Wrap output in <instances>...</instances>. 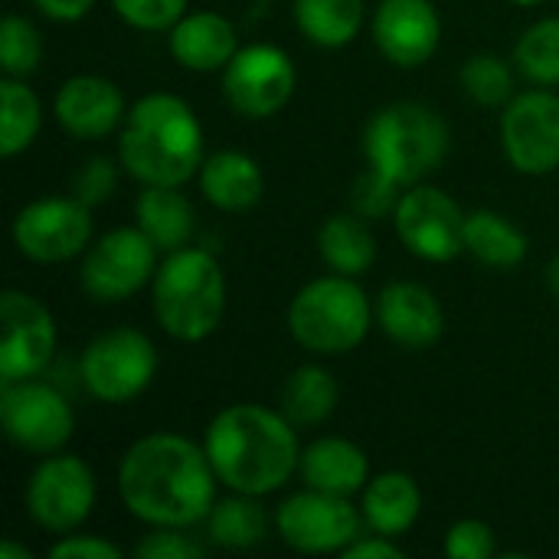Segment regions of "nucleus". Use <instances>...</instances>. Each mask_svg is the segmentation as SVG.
<instances>
[{
	"label": "nucleus",
	"instance_id": "1",
	"mask_svg": "<svg viewBox=\"0 0 559 559\" xmlns=\"http://www.w3.org/2000/svg\"><path fill=\"white\" fill-rule=\"evenodd\" d=\"M216 472L203 445L154 432L138 439L118 465V495L138 521L151 527H193L216 504Z\"/></svg>",
	"mask_w": 559,
	"mask_h": 559
},
{
	"label": "nucleus",
	"instance_id": "2",
	"mask_svg": "<svg viewBox=\"0 0 559 559\" xmlns=\"http://www.w3.org/2000/svg\"><path fill=\"white\" fill-rule=\"evenodd\" d=\"M285 413L259 403H236L206 426L203 449L216 478L242 495L278 491L301 462V445Z\"/></svg>",
	"mask_w": 559,
	"mask_h": 559
},
{
	"label": "nucleus",
	"instance_id": "3",
	"mask_svg": "<svg viewBox=\"0 0 559 559\" xmlns=\"http://www.w3.org/2000/svg\"><path fill=\"white\" fill-rule=\"evenodd\" d=\"M118 157L144 187H183L206 160L200 118L183 98L151 92L128 111L118 138Z\"/></svg>",
	"mask_w": 559,
	"mask_h": 559
},
{
	"label": "nucleus",
	"instance_id": "4",
	"mask_svg": "<svg viewBox=\"0 0 559 559\" xmlns=\"http://www.w3.org/2000/svg\"><path fill=\"white\" fill-rule=\"evenodd\" d=\"M154 318L174 341H206L226 314V275L213 252L183 246L167 252L151 282Z\"/></svg>",
	"mask_w": 559,
	"mask_h": 559
},
{
	"label": "nucleus",
	"instance_id": "5",
	"mask_svg": "<svg viewBox=\"0 0 559 559\" xmlns=\"http://www.w3.org/2000/svg\"><path fill=\"white\" fill-rule=\"evenodd\" d=\"M364 154L370 167L400 187L423 183L449 154V128L429 105L393 102L380 108L364 131Z\"/></svg>",
	"mask_w": 559,
	"mask_h": 559
},
{
	"label": "nucleus",
	"instance_id": "6",
	"mask_svg": "<svg viewBox=\"0 0 559 559\" xmlns=\"http://www.w3.org/2000/svg\"><path fill=\"white\" fill-rule=\"evenodd\" d=\"M373 305L350 275H324L308 282L288 305L292 337L324 357L350 354L373 324Z\"/></svg>",
	"mask_w": 559,
	"mask_h": 559
},
{
	"label": "nucleus",
	"instance_id": "7",
	"mask_svg": "<svg viewBox=\"0 0 559 559\" xmlns=\"http://www.w3.org/2000/svg\"><path fill=\"white\" fill-rule=\"evenodd\" d=\"M157 347L138 328H111L98 334L79 360V377L98 403H131L157 377Z\"/></svg>",
	"mask_w": 559,
	"mask_h": 559
},
{
	"label": "nucleus",
	"instance_id": "8",
	"mask_svg": "<svg viewBox=\"0 0 559 559\" xmlns=\"http://www.w3.org/2000/svg\"><path fill=\"white\" fill-rule=\"evenodd\" d=\"M157 246L144 236L141 226H118L88 246L79 282L92 301L118 305L138 295L157 272Z\"/></svg>",
	"mask_w": 559,
	"mask_h": 559
},
{
	"label": "nucleus",
	"instance_id": "9",
	"mask_svg": "<svg viewBox=\"0 0 559 559\" xmlns=\"http://www.w3.org/2000/svg\"><path fill=\"white\" fill-rule=\"evenodd\" d=\"M364 511L350 498L314 488L275 508V531L298 554H344L364 534Z\"/></svg>",
	"mask_w": 559,
	"mask_h": 559
},
{
	"label": "nucleus",
	"instance_id": "10",
	"mask_svg": "<svg viewBox=\"0 0 559 559\" xmlns=\"http://www.w3.org/2000/svg\"><path fill=\"white\" fill-rule=\"evenodd\" d=\"M0 419H3L7 439L29 455H52L75 432L72 403L56 386L36 377L3 383Z\"/></svg>",
	"mask_w": 559,
	"mask_h": 559
},
{
	"label": "nucleus",
	"instance_id": "11",
	"mask_svg": "<svg viewBox=\"0 0 559 559\" xmlns=\"http://www.w3.org/2000/svg\"><path fill=\"white\" fill-rule=\"evenodd\" d=\"M95 508V475L79 455H46L26 481V514L49 534L79 531Z\"/></svg>",
	"mask_w": 559,
	"mask_h": 559
},
{
	"label": "nucleus",
	"instance_id": "12",
	"mask_svg": "<svg viewBox=\"0 0 559 559\" xmlns=\"http://www.w3.org/2000/svg\"><path fill=\"white\" fill-rule=\"evenodd\" d=\"M295 62L282 46L252 43L239 46V52L223 69V95L229 108L242 118H272L295 95Z\"/></svg>",
	"mask_w": 559,
	"mask_h": 559
},
{
	"label": "nucleus",
	"instance_id": "13",
	"mask_svg": "<svg viewBox=\"0 0 559 559\" xmlns=\"http://www.w3.org/2000/svg\"><path fill=\"white\" fill-rule=\"evenodd\" d=\"M400 242L426 262H452L465 252L468 213L439 187L413 183L393 210Z\"/></svg>",
	"mask_w": 559,
	"mask_h": 559
},
{
	"label": "nucleus",
	"instance_id": "14",
	"mask_svg": "<svg viewBox=\"0 0 559 559\" xmlns=\"http://www.w3.org/2000/svg\"><path fill=\"white\" fill-rule=\"evenodd\" d=\"M92 242V206L75 197H43L13 219V246L39 265L69 262Z\"/></svg>",
	"mask_w": 559,
	"mask_h": 559
},
{
	"label": "nucleus",
	"instance_id": "15",
	"mask_svg": "<svg viewBox=\"0 0 559 559\" xmlns=\"http://www.w3.org/2000/svg\"><path fill=\"white\" fill-rule=\"evenodd\" d=\"M501 144L518 174L544 177L559 167V95L531 88L514 95L501 115Z\"/></svg>",
	"mask_w": 559,
	"mask_h": 559
},
{
	"label": "nucleus",
	"instance_id": "16",
	"mask_svg": "<svg viewBox=\"0 0 559 559\" xmlns=\"http://www.w3.org/2000/svg\"><path fill=\"white\" fill-rule=\"evenodd\" d=\"M0 383L39 377L56 354V318L29 292H3L0 298Z\"/></svg>",
	"mask_w": 559,
	"mask_h": 559
},
{
	"label": "nucleus",
	"instance_id": "17",
	"mask_svg": "<svg viewBox=\"0 0 559 559\" xmlns=\"http://www.w3.org/2000/svg\"><path fill=\"white\" fill-rule=\"evenodd\" d=\"M373 43L386 62L419 69L442 43V16L432 0H380L373 10Z\"/></svg>",
	"mask_w": 559,
	"mask_h": 559
},
{
	"label": "nucleus",
	"instance_id": "18",
	"mask_svg": "<svg viewBox=\"0 0 559 559\" xmlns=\"http://www.w3.org/2000/svg\"><path fill=\"white\" fill-rule=\"evenodd\" d=\"M56 121L79 141H98L124 124V95L105 75H72L59 85L52 102Z\"/></svg>",
	"mask_w": 559,
	"mask_h": 559
},
{
	"label": "nucleus",
	"instance_id": "19",
	"mask_svg": "<svg viewBox=\"0 0 559 559\" xmlns=\"http://www.w3.org/2000/svg\"><path fill=\"white\" fill-rule=\"evenodd\" d=\"M373 311L380 331L406 350H426L439 344V337L445 334V311L439 298L419 282L386 285Z\"/></svg>",
	"mask_w": 559,
	"mask_h": 559
},
{
	"label": "nucleus",
	"instance_id": "20",
	"mask_svg": "<svg viewBox=\"0 0 559 559\" xmlns=\"http://www.w3.org/2000/svg\"><path fill=\"white\" fill-rule=\"evenodd\" d=\"M167 33V49L174 62L190 72H219L239 52L236 26L216 10L183 13Z\"/></svg>",
	"mask_w": 559,
	"mask_h": 559
},
{
	"label": "nucleus",
	"instance_id": "21",
	"mask_svg": "<svg viewBox=\"0 0 559 559\" xmlns=\"http://www.w3.org/2000/svg\"><path fill=\"white\" fill-rule=\"evenodd\" d=\"M298 472L308 488L328 491V495H344V498L364 491L370 481L367 452L360 445H354L350 439H337V436L314 439L308 449H301Z\"/></svg>",
	"mask_w": 559,
	"mask_h": 559
},
{
	"label": "nucleus",
	"instance_id": "22",
	"mask_svg": "<svg viewBox=\"0 0 559 559\" xmlns=\"http://www.w3.org/2000/svg\"><path fill=\"white\" fill-rule=\"evenodd\" d=\"M200 193L223 213H242L262 200L265 177L255 157L242 151H216L200 167Z\"/></svg>",
	"mask_w": 559,
	"mask_h": 559
},
{
	"label": "nucleus",
	"instance_id": "23",
	"mask_svg": "<svg viewBox=\"0 0 559 559\" xmlns=\"http://www.w3.org/2000/svg\"><path fill=\"white\" fill-rule=\"evenodd\" d=\"M364 521L373 534L383 537H403L413 531V524L423 514V491L413 475L406 472H383L367 481L364 501H360Z\"/></svg>",
	"mask_w": 559,
	"mask_h": 559
},
{
	"label": "nucleus",
	"instance_id": "24",
	"mask_svg": "<svg viewBox=\"0 0 559 559\" xmlns=\"http://www.w3.org/2000/svg\"><path fill=\"white\" fill-rule=\"evenodd\" d=\"M138 226L160 252H177L190 242L197 216L180 187H144L134 203Z\"/></svg>",
	"mask_w": 559,
	"mask_h": 559
},
{
	"label": "nucleus",
	"instance_id": "25",
	"mask_svg": "<svg viewBox=\"0 0 559 559\" xmlns=\"http://www.w3.org/2000/svg\"><path fill=\"white\" fill-rule=\"evenodd\" d=\"M321 259L337 275H364L377 262V239L360 213H337L328 216L318 233Z\"/></svg>",
	"mask_w": 559,
	"mask_h": 559
},
{
	"label": "nucleus",
	"instance_id": "26",
	"mask_svg": "<svg viewBox=\"0 0 559 559\" xmlns=\"http://www.w3.org/2000/svg\"><path fill=\"white\" fill-rule=\"evenodd\" d=\"M367 20L364 0H295V23L301 36L324 49L350 46Z\"/></svg>",
	"mask_w": 559,
	"mask_h": 559
},
{
	"label": "nucleus",
	"instance_id": "27",
	"mask_svg": "<svg viewBox=\"0 0 559 559\" xmlns=\"http://www.w3.org/2000/svg\"><path fill=\"white\" fill-rule=\"evenodd\" d=\"M465 252H472L481 265L514 269L527 259V236L508 216L495 210H475L465 223Z\"/></svg>",
	"mask_w": 559,
	"mask_h": 559
},
{
	"label": "nucleus",
	"instance_id": "28",
	"mask_svg": "<svg viewBox=\"0 0 559 559\" xmlns=\"http://www.w3.org/2000/svg\"><path fill=\"white\" fill-rule=\"evenodd\" d=\"M337 396H341V386L331 377V370L318 364H305L288 377L282 390V413L295 426H321L337 409Z\"/></svg>",
	"mask_w": 559,
	"mask_h": 559
},
{
	"label": "nucleus",
	"instance_id": "29",
	"mask_svg": "<svg viewBox=\"0 0 559 559\" xmlns=\"http://www.w3.org/2000/svg\"><path fill=\"white\" fill-rule=\"evenodd\" d=\"M206 531H210V540L216 547L249 550V547L265 540V534H269V511L262 508V501L255 495L236 491L233 498L213 504V511L206 518Z\"/></svg>",
	"mask_w": 559,
	"mask_h": 559
},
{
	"label": "nucleus",
	"instance_id": "30",
	"mask_svg": "<svg viewBox=\"0 0 559 559\" xmlns=\"http://www.w3.org/2000/svg\"><path fill=\"white\" fill-rule=\"evenodd\" d=\"M43 128V105L36 92L13 75L0 82V154L16 157L23 154Z\"/></svg>",
	"mask_w": 559,
	"mask_h": 559
},
{
	"label": "nucleus",
	"instance_id": "31",
	"mask_svg": "<svg viewBox=\"0 0 559 559\" xmlns=\"http://www.w3.org/2000/svg\"><path fill=\"white\" fill-rule=\"evenodd\" d=\"M514 69L534 85H559V16L534 23L514 46Z\"/></svg>",
	"mask_w": 559,
	"mask_h": 559
},
{
	"label": "nucleus",
	"instance_id": "32",
	"mask_svg": "<svg viewBox=\"0 0 559 559\" xmlns=\"http://www.w3.org/2000/svg\"><path fill=\"white\" fill-rule=\"evenodd\" d=\"M459 79H462L465 95L478 105H488V108L508 105L518 95L514 92V69L501 56H491V52L472 56L462 66Z\"/></svg>",
	"mask_w": 559,
	"mask_h": 559
},
{
	"label": "nucleus",
	"instance_id": "33",
	"mask_svg": "<svg viewBox=\"0 0 559 559\" xmlns=\"http://www.w3.org/2000/svg\"><path fill=\"white\" fill-rule=\"evenodd\" d=\"M39 62H43V39H39L36 26L20 13H7L3 29H0V69H3V75L26 79L29 72L39 69Z\"/></svg>",
	"mask_w": 559,
	"mask_h": 559
},
{
	"label": "nucleus",
	"instance_id": "34",
	"mask_svg": "<svg viewBox=\"0 0 559 559\" xmlns=\"http://www.w3.org/2000/svg\"><path fill=\"white\" fill-rule=\"evenodd\" d=\"M400 183H393L386 174H380L377 167H367L360 177H357V183H354V197H350V203H354V213H360L364 219H383L386 213H393L396 210V203H400Z\"/></svg>",
	"mask_w": 559,
	"mask_h": 559
},
{
	"label": "nucleus",
	"instance_id": "35",
	"mask_svg": "<svg viewBox=\"0 0 559 559\" xmlns=\"http://www.w3.org/2000/svg\"><path fill=\"white\" fill-rule=\"evenodd\" d=\"M187 3H190V0H111L115 13H118L128 26L144 29V33L170 29V26L187 13Z\"/></svg>",
	"mask_w": 559,
	"mask_h": 559
},
{
	"label": "nucleus",
	"instance_id": "36",
	"mask_svg": "<svg viewBox=\"0 0 559 559\" xmlns=\"http://www.w3.org/2000/svg\"><path fill=\"white\" fill-rule=\"evenodd\" d=\"M495 550H498V540H495L491 524L475 521V518L459 521L445 537V554L452 559H488L495 557Z\"/></svg>",
	"mask_w": 559,
	"mask_h": 559
},
{
	"label": "nucleus",
	"instance_id": "37",
	"mask_svg": "<svg viewBox=\"0 0 559 559\" xmlns=\"http://www.w3.org/2000/svg\"><path fill=\"white\" fill-rule=\"evenodd\" d=\"M118 187V170L108 157H92L72 180V197L82 200L85 206H98L105 200H111Z\"/></svg>",
	"mask_w": 559,
	"mask_h": 559
},
{
	"label": "nucleus",
	"instance_id": "38",
	"mask_svg": "<svg viewBox=\"0 0 559 559\" xmlns=\"http://www.w3.org/2000/svg\"><path fill=\"white\" fill-rule=\"evenodd\" d=\"M134 554L141 559H200L203 547L187 534H180V527H154L151 534L141 537Z\"/></svg>",
	"mask_w": 559,
	"mask_h": 559
},
{
	"label": "nucleus",
	"instance_id": "39",
	"mask_svg": "<svg viewBox=\"0 0 559 559\" xmlns=\"http://www.w3.org/2000/svg\"><path fill=\"white\" fill-rule=\"evenodd\" d=\"M49 559H121L124 550L115 547L105 537L95 534H62V540H56L49 547Z\"/></svg>",
	"mask_w": 559,
	"mask_h": 559
},
{
	"label": "nucleus",
	"instance_id": "40",
	"mask_svg": "<svg viewBox=\"0 0 559 559\" xmlns=\"http://www.w3.org/2000/svg\"><path fill=\"white\" fill-rule=\"evenodd\" d=\"M344 557L347 559H403L406 557V550H403V547H396V540H393V537H383V534H373V531H370V537H367V534H360V537L344 550Z\"/></svg>",
	"mask_w": 559,
	"mask_h": 559
},
{
	"label": "nucleus",
	"instance_id": "41",
	"mask_svg": "<svg viewBox=\"0 0 559 559\" xmlns=\"http://www.w3.org/2000/svg\"><path fill=\"white\" fill-rule=\"evenodd\" d=\"M33 3L43 16H49L56 23H75L95 7V0H33Z\"/></svg>",
	"mask_w": 559,
	"mask_h": 559
},
{
	"label": "nucleus",
	"instance_id": "42",
	"mask_svg": "<svg viewBox=\"0 0 559 559\" xmlns=\"http://www.w3.org/2000/svg\"><path fill=\"white\" fill-rule=\"evenodd\" d=\"M33 554L26 550V547H20V544H3L0 547V559H29Z\"/></svg>",
	"mask_w": 559,
	"mask_h": 559
},
{
	"label": "nucleus",
	"instance_id": "43",
	"mask_svg": "<svg viewBox=\"0 0 559 559\" xmlns=\"http://www.w3.org/2000/svg\"><path fill=\"white\" fill-rule=\"evenodd\" d=\"M547 285H550V292L559 298V255L547 265Z\"/></svg>",
	"mask_w": 559,
	"mask_h": 559
},
{
	"label": "nucleus",
	"instance_id": "44",
	"mask_svg": "<svg viewBox=\"0 0 559 559\" xmlns=\"http://www.w3.org/2000/svg\"><path fill=\"white\" fill-rule=\"evenodd\" d=\"M511 3H518V7H537V3H544V0H511Z\"/></svg>",
	"mask_w": 559,
	"mask_h": 559
}]
</instances>
